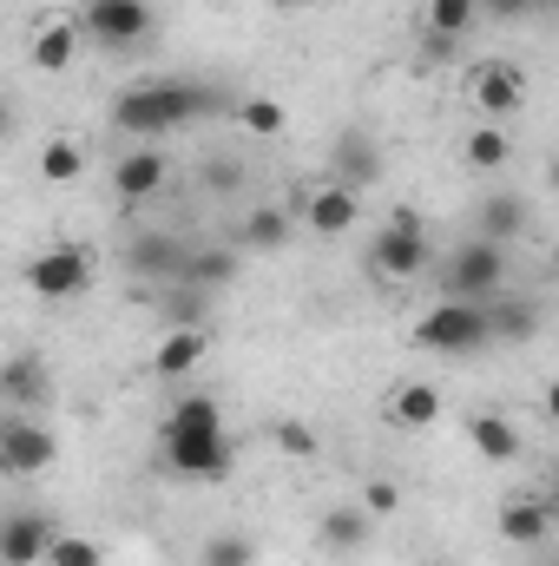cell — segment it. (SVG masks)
Listing matches in <instances>:
<instances>
[{"mask_svg":"<svg viewBox=\"0 0 559 566\" xmlns=\"http://www.w3.org/2000/svg\"><path fill=\"white\" fill-rule=\"evenodd\" d=\"M204 113H211V93H204V86H191V80H145L133 93H119L113 126H119L126 139L158 145L165 133H178V126H191V119H204Z\"/></svg>","mask_w":559,"mask_h":566,"instance_id":"obj_1","label":"cell"},{"mask_svg":"<svg viewBox=\"0 0 559 566\" xmlns=\"http://www.w3.org/2000/svg\"><path fill=\"white\" fill-rule=\"evenodd\" d=\"M481 343H494V310H487V303L441 296V303L415 323V349H428V356H467V349H481Z\"/></svg>","mask_w":559,"mask_h":566,"instance_id":"obj_2","label":"cell"},{"mask_svg":"<svg viewBox=\"0 0 559 566\" xmlns=\"http://www.w3.org/2000/svg\"><path fill=\"white\" fill-rule=\"evenodd\" d=\"M500 283H507V251H500L494 238H467V244L447 258V271H441V296L494 303V296H500Z\"/></svg>","mask_w":559,"mask_h":566,"instance_id":"obj_3","label":"cell"},{"mask_svg":"<svg viewBox=\"0 0 559 566\" xmlns=\"http://www.w3.org/2000/svg\"><path fill=\"white\" fill-rule=\"evenodd\" d=\"M27 283H33V296H46V303H73V296L93 290V258H86L80 244H53V251H40V258L27 264Z\"/></svg>","mask_w":559,"mask_h":566,"instance_id":"obj_4","label":"cell"},{"mask_svg":"<svg viewBox=\"0 0 559 566\" xmlns=\"http://www.w3.org/2000/svg\"><path fill=\"white\" fill-rule=\"evenodd\" d=\"M165 468L184 481H224L231 474V434L198 428V434H165Z\"/></svg>","mask_w":559,"mask_h":566,"instance_id":"obj_5","label":"cell"},{"mask_svg":"<svg viewBox=\"0 0 559 566\" xmlns=\"http://www.w3.org/2000/svg\"><path fill=\"white\" fill-rule=\"evenodd\" d=\"M53 461H60L53 428L27 422V416H7V422H0V468H7L13 481H33V474H46Z\"/></svg>","mask_w":559,"mask_h":566,"instance_id":"obj_6","label":"cell"},{"mask_svg":"<svg viewBox=\"0 0 559 566\" xmlns=\"http://www.w3.org/2000/svg\"><path fill=\"white\" fill-rule=\"evenodd\" d=\"M369 271L376 277H421L428 271V231H421L415 218H395L389 231H376V244H369Z\"/></svg>","mask_w":559,"mask_h":566,"instance_id":"obj_7","label":"cell"},{"mask_svg":"<svg viewBox=\"0 0 559 566\" xmlns=\"http://www.w3.org/2000/svg\"><path fill=\"white\" fill-rule=\"evenodd\" d=\"M80 27L99 40V46H139L145 33H151V7L145 0H86L80 7Z\"/></svg>","mask_w":559,"mask_h":566,"instance_id":"obj_8","label":"cell"},{"mask_svg":"<svg viewBox=\"0 0 559 566\" xmlns=\"http://www.w3.org/2000/svg\"><path fill=\"white\" fill-rule=\"evenodd\" d=\"M467 93H474V106H481L487 119H507V113H520V106H527V73H520V66H507V60H487V66H474Z\"/></svg>","mask_w":559,"mask_h":566,"instance_id":"obj_9","label":"cell"},{"mask_svg":"<svg viewBox=\"0 0 559 566\" xmlns=\"http://www.w3.org/2000/svg\"><path fill=\"white\" fill-rule=\"evenodd\" d=\"M53 541H60V527H53L46 514L13 507V514H7V534H0V554H7V566H46Z\"/></svg>","mask_w":559,"mask_h":566,"instance_id":"obj_10","label":"cell"},{"mask_svg":"<svg viewBox=\"0 0 559 566\" xmlns=\"http://www.w3.org/2000/svg\"><path fill=\"white\" fill-rule=\"evenodd\" d=\"M165 178H171V158H165L158 145H139V151H126V158L113 165V191H119L126 205L158 198V191H165Z\"/></svg>","mask_w":559,"mask_h":566,"instance_id":"obj_11","label":"cell"},{"mask_svg":"<svg viewBox=\"0 0 559 566\" xmlns=\"http://www.w3.org/2000/svg\"><path fill=\"white\" fill-rule=\"evenodd\" d=\"M303 218H309V231L316 238H342V231H356V218H362V198L349 191V185H316L309 191V205H303Z\"/></svg>","mask_w":559,"mask_h":566,"instance_id":"obj_12","label":"cell"},{"mask_svg":"<svg viewBox=\"0 0 559 566\" xmlns=\"http://www.w3.org/2000/svg\"><path fill=\"white\" fill-rule=\"evenodd\" d=\"M211 356V329H198V323H184V329H171V336H158V356H151V376L158 382H184L198 363Z\"/></svg>","mask_w":559,"mask_h":566,"instance_id":"obj_13","label":"cell"},{"mask_svg":"<svg viewBox=\"0 0 559 566\" xmlns=\"http://www.w3.org/2000/svg\"><path fill=\"white\" fill-rule=\"evenodd\" d=\"M126 264H133L139 277H158V283H184V271H191V258H184L165 231H139L133 251H126Z\"/></svg>","mask_w":559,"mask_h":566,"instance_id":"obj_14","label":"cell"},{"mask_svg":"<svg viewBox=\"0 0 559 566\" xmlns=\"http://www.w3.org/2000/svg\"><path fill=\"white\" fill-rule=\"evenodd\" d=\"M198 428H224V409H218V396H211V389H184V396L165 409L158 441H165V434H198Z\"/></svg>","mask_w":559,"mask_h":566,"instance_id":"obj_15","label":"cell"},{"mask_svg":"<svg viewBox=\"0 0 559 566\" xmlns=\"http://www.w3.org/2000/svg\"><path fill=\"white\" fill-rule=\"evenodd\" d=\"M553 527V501H507L500 507V541L507 547H540Z\"/></svg>","mask_w":559,"mask_h":566,"instance_id":"obj_16","label":"cell"},{"mask_svg":"<svg viewBox=\"0 0 559 566\" xmlns=\"http://www.w3.org/2000/svg\"><path fill=\"white\" fill-rule=\"evenodd\" d=\"M80 20H46L40 33H33V66L40 73H66L73 66V53H80Z\"/></svg>","mask_w":559,"mask_h":566,"instance_id":"obj_17","label":"cell"},{"mask_svg":"<svg viewBox=\"0 0 559 566\" xmlns=\"http://www.w3.org/2000/svg\"><path fill=\"white\" fill-rule=\"evenodd\" d=\"M316 547H323V554H356V547H369V507H329L323 527H316Z\"/></svg>","mask_w":559,"mask_h":566,"instance_id":"obj_18","label":"cell"},{"mask_svg":"<svg viewBox=\"0 0 559 566\" xmlns=\"http://www.w3.org/2000/svg\"><path fill=\"white\" fill-rule=\"evenodd\" d=\"M514 231H527V198H514V191H494V198L481 205V218H474V238H494V244H507Z\"/></svg>","mask_w":559,"mask_h":566,"instance_id":"obj_19","label":"cell"},{"mask_svg":"<svg viewBox=\"0 0 559 566\" xmlns=\"http://www.w3.org/2000/svg\"><path fill=\"white\" fill-rule=\"evenodd\" d=\"M467 441H474L481 461H514L520 454V428L507 422V416H474L467 422Z\"/></svg>","mask_w":559,"mask_h":566,"instance_id":"obj_20","label":"cell"},{"mask_svg":"<svg viewBox=\"0 0 559 566\" xmlns=\"http://www.w3.org/2000/svg\"><path fill=\"white\" fill-rule=\"evenodd\" d=\"M382 171V151L362 139V133H342V145H336V185H362V178H376Z\"/></svg>","mask_w":559,"mask_h":566,"instance_id":"obj_21","label":"cell"},{"mask_svg":"<svg viewBox=\"0 0 559 566\" xmlns=\"http://www.w3.org/2000/svg\"><path fill=\"white\" fill-rule=\"evenodd\" d=\"M474 20H481V0H428V13H421V27L441 33V40L474 33Z\"/></svg>","mask_w":559,"mask_h":566,"instance_id":"obj_22","label":"cell"},{"mask_svg":"<svg viewBox=\"0 0 559 566\" xmlns=\"http://www.w3.org/2000/svg\"><path fill=\"white\" fill-rule=\"evenodd\" d=\"M389 416H395L402 428H428L434 416H441V396H434L428 382H402V389H395V402H389Z\"/></svg>","mask_w":559,"mask_h":566,"instance_id":"obj_23","label":"cell"},{"mask_svg":"<svg viewBox=\"0 0 559 566\" xmlns=\"http://www.w3.org/2000/svg\"><path fill=\"white\" fill-rule=\"evenodd\" d=\"M507 158H514V145H507L500 126H474V133H467V165H474V171H500Z\"/></svg>","mask_w":559,"mask_h":566,"instance_id":"obj_24","label":"cell"},{"mask_svg":"<svg viewBox=\"0 0 559 566\" xmlns=\"http://www.w3.org/2000/svg\"><path fill=\"white\" fill-rule=\"evenodd\" d=\"M283 238H289V211H277V205H264V211L244 218V244L251 251H277Z\"/></svg>","mask_w":559,"mask_h":566,"instance_id":"obj_25","label":"cell"},{"mask_svg":"<svg viewBox=\"0 0 559 566\" xmlns=\"http://www.w3.org/2000/svg\"><path fill=\"white\" fill-rule=\"evenodd\" d=\"M40 171H46L53 185H73V178L86 171V151H80L73 139H53L46 151H40Z\"/></svg>","mask_w":559,"mask_h":566,"instance_id":"obj_26","label":"cell"},{"mask_svg":"<svg viewBox=\"0 0 559 566\" xmlns=\"http://www.w3.org/2000/svg\"><path fill=\"white\" fill-rule=\"evenodd\" d=\"M238 126L257 133V139H277L283 126H289V113H283L277 99H244V106H238Z\"/></svg>","mask_w":559,"mask_h":566,"instance_id":"obj_27","label":"cell"},{"mask_svg":"<svg viewBox=\"0 0 559 566\" xmlns=\"http://www.w3.org/2000/svg\"><path fill=\"white\" fill-rule=\"evenodd\" d=\"M487 310H494V336H507V343H520V336L540 329V310L534 303H487Z\"/></svg>","mask_w":559,"mask_h":566,"instance_id":"obj_28","label":"cell"},{"mask_svg":"<svg viewBox=\"0 0 559 566\" xmlns=\"http://www.w3.org/2000/svg\"><path fill=\"white\" fill-rule=\"evenodd\" d=\"M0 389H7V402H33V396H46V389H40V363H33V356H13V363L0 369Z\"/></svg>","mask_w":559,"mask_h":566,"instance_id":"obj_29","label":"cell"},{"mask_svg":"<svg viewBox=\"0 0 559 566\" xmlns=\"http://www.w3.org/2000/svg\"><path fill=\"white\" fill-rule=\"evenodd\" d=\"M238 277V258L231 251H198L191 258V271H184V283H198V290H218V283Z\"/></svg>","mask_w":559,"mask_h":566,"instance_id":"obj_30","label":"cell"},{"mask_svg":"<svg viewBox=\"0 0 559 566\" xmlns=\"http://www.w3.org/2000/svg\"><path fill=\"white\" fill-rule=\"evenodd\" d=\"M46 566H106V547L86 541V534H60L53 554H46Z\"/></svg>","mask_w":559,"mask_h":566,"instance_id":"obj_31","label":"cell"},{"mask_svg":"<svg viewBox=\"0 0 559 566\" xmlns=\"http://www.w3.org/2000/svg\"><path fill=\"white\" fill-rule=\"evenodd\" d=\"M251 560H257V547H251L244 534H211L198 566H251Z\"/></svg>","mask_w":559,"mask_h":566,"instance_id":"obj_32","label":"cell"},{"mask_svg":"<svg viewBox=\"0 0 559 566\" xmlns=\"http://www.w3.org/2000/svg\"><path fill=\"white\" fill-rule=\"evenodd\" d=\"M277 448L289 454V461H309V454H316V428L309 422H277Z\"/></svg>","mask_w":559,"mask_h":566,"instance_id":"obj_33","label":"cell"},{"mask_svg":"<svg viewBox=\"0 0 559 566\" xmlns=\"http://www.w3.org/2000/svg\"><path fill=\"white\" fill-rule=\"evenodd\" d=\"M362 507H369V514H395V507H402V488H395V481H369V488H362Z\"/></svg>","mask_w":559,"mask_h":566,"instance_id":"obj_34","label":"cell"},{"mask_svg":"<svg viewBox=\"0 0 559 566\" xmlns=\"http://www.w3.org/2000/svg\"><path fill=\"white\" fill-rule=\"evenodd\" d=\"M547 416H553V422H559V376H553V382H547Z\"/></svg>","mask_w":559,"mask_h":566,"instance_id":"obj_35","label":"cell"},{"mask_svg":"<svg viewBox=\"0 0 559 566\" xmlns=\"http://www.w3.org/2000/svg\"><path fill=\"white\" fill-rule=\"evenodd\" d=\"M547 185H553V191H559V158H553V165H547Z\"/></svg>","mask_w":559,"mask_h":566,"instance_id":"obj_36","label":"cell"},{"mask_svg":"<svg viewBox=\"0 0 559 566\" xmlns=\"http://www.w3.org/2000/svg\"><path fill=\"white\" fill-rule=\"evenodd\" d=\"M527 7H553V0H527Z\"/></svg>","mask_w":559,"mask_h":566,"instance_id":"obj_37","label":"cell"},{"mask_svg":"<svg viewBox=\"0 0 559 566\" xmlns=\"http://www.w3.org/2000/svg\"><path fill=\"white\" fill-rule=\"evenodd\" d=\"M553 271H559V244H553Z\"/></svg>","mask_w":559,"mask_h":566,"instance_id":"obj_38","label":"cell"},{"mask_svg":"<svg viewBox=\"0 0 559 566\" xmlns=\"http://www.w3.org/2000/svg\"><path fill=\"white\" fill-rule=\"evenodd\" d=\"M553 514H559V488H553Z\"/></svg>","mask_w":559,"mask_h":566,"instance_id":"obj_39","label":"cell"},{"mask_svg":"<svg viewBox=\"0 0 559 566\" xmlns=\"http://www.w3.org/2000/svg\"><path fill=\"white\" fill-rule=\"evenodd\" d=\"M428 566H434V560H428Z\"/></svg>","mask_w":559,"mask_h":566,"instance_id":"obj_40","label":"cell"}]
</instances>
